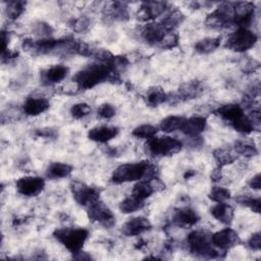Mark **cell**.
I'll list each match as a JSON object with an SVG mask.
<instances>
[{
	"mask_svg": "<svg viewBox=\"0 0 261 261\" xmlns=\"http://www.w3.org/2000/svg\"><path fill=\"white\" fill-rule=\"evenodd\" d=\"M117 79L111 67L104 62H95L87 65L79 70L74 76L73 82L81 90H89L105 81H113Z\"/></svg>",
	"mask_w": 261,
	"mask_h": 261,
	"instance_id": "obj_1",
	"label": "cell"
},
{
	"mask_svg": "<svg viewBox=\"0 0 261 261\" xmlns=\"http://www.w3.org/2000/svg\"><path fill=\"white\" fill-rule=\"evenodd\" d=\"M158 172L149 161L143 160L136 163H125L116 167L111 175L113 184H124L141 179H153L158 177Z\"/></svg>",
	"mask_w": 261,
	"mask_h": 261,
	"instance_id": "obj_2",
	"label": "cell"
},
{
	"mask_svg": "<svg viewBox=\"0 0 261 261\" xmlns=\"http://www.w3.org/2000/svg\"><path fill=\"white\" fill-rule=\"evenodd\" d=\"M211 236L212 233L204 229H196L191 231L187 238V245L191 254L196 257L206 259L221 257V250L213 246Z\"/></svg>",
	"mask_w": 261,
	"mask_h": 261,
	"instance_id": "obj_3",
	"label": "cell"
},
{
	"mask_svg": "<svg viewBox=\"0 0 261 261\" xmlns=\"http://www.w3.org/2000/svg\"><path fill=\"white\" fill-rule=\"evenodd\" d=\"M53 236L71 254H74L83 249L89 231L83 227H62L55 229Z\"/></svg>",
	"mask_w": 261,
	"mask_h": 261,
	"instance_id": "obj_4",
	"label": "cell"
},
{
	"mask_svg": "<svg viewBox=\"0 0 261 261\" xmlns=\"http://www.w3.org/2000/svg\"><path fill=\"white\" fill-rule=\"evenodd\" d=\"M182 144L175 138L169 136L153 137L147 140L146 151L155 157L172 156L179 152Z\"/></svg>",
	"mask_w": 261,
	"mask_h": 261,
	"instance_id": "obj_5",
	"label": "cell"
},
{
	"mask_svg": "<svg viewBox=\"0 0 261 261\" xmlns=\"http://www.w3.org/2000/svg\"><path fill=\"white\" fill-rule=\"evenodd\" d=\"M205 24L213 30H222L234 25V2L221 3L207 16Z\"/></svg>",
	"mask_w": 261,
	"mask_h": 261,
	"instance_id": "obj_6",
	"label": "cell"
},
{
	"mask_svg": "<svg viewBox=\"0 0 261 261\" xmlns=\"http://www.w3.org/2000/svg\"><path fill=\"white\" fill-rule=\"evenodd\" d=\"M256 42V34L248 29L239 28L228 36L225 41V47L234 52H245L254 47Z\"/></svg>",
	"mask_w": 261,
	"mask_h": 261,
	"instance_id": "obj_7",
	"label": "cell"
},
{
	"mask_svg": "<svg viewBox=\"0 0 261 261\" xmlns=\"http://www.w3.org/2000/svg\"><path fill=\"white\" fill-rule=\"evenodd\" d=\"M70 191L75 202L85 207H89L100 200V191L97 188L77 180L70 184Z\"/></svg>",
	"mask_w": 261,
	"mask_h": 261,
	"instance_id": "obj_8",
	"label": "cell"
},
{
	"mask_svg": "<svg viewBox=\"0 0 261 261\" xmlns=\"http://www.w3.org/2000/svg\"><path fill=\"white\" fill-rule=\"evenodd\" d=\"M59 46V40L53 38H41L38 40L24 39L22 49L31 55H46L56 52Z\"/></svg>",
	"mask_w": 261,
	"mask_h": 261,
	"instance_id": "obj_9",
	"label": "cell"
},
{
	"mask_svg": "<svg viewBox=\"0 0 261 261\" xmlns=\"http://www.w3.org/2000/svg\"><path fill=\"white\" fill-rule=\"evenodd\" d=\"M88 217L91 221L110 228L115 224V216L112 211L100 200L88 207Z\"/></svg>",
	"mask_w": 261,
	"mask_h": 261,
	"instance_id": "obj_10",
	"label": "cell"
},
{
	"mask_svg": "<svg viewBox=\"0 0 261 261\" xmlns=\"http://www.w3.org/2000/svg\"><path fill=\"white\" fill-rule=\"evenodd\" d=\"M45 188V180L40 176H22L16 181L17 192L25 197H36Z\"/></svg>",
	"mask_w": 261,
	"mask_h": 261,
	"instance_id": "obj_11",
	"label": "cell"
},
{
	"mask_svg": "<svg viewBox=\"0 0 261 261\" xmlns=\"http://www.w3.org/2000/svg\"><path fill=\"white\" fill-rule=\"evenodd\" d=\"M213 246L221 251H226L240 243V237L232 228L226 227L211 236Z\"/></svg>",
	"mask_w": 261,
	"mask_h": 261,
	"instance_id": "obj_12",
	"label": "cell"
},
{
	"mask_svg": "<svg viewBox=\"0 0 261 261\" xmlns=\"http://www.w3.org/2000/svg\"><path fill=\"white\" fill-rule=\"evenodd\" d=\"M255 14V5L252 2H234V25L248 29Z\"/></svg>",
	"mask_w": 261,
	"mask_h": 261,
	"instance_id": "obj_13",
	"label": "cell"
},
{
	"mask_svg": "<svg viewBox=\"0 0 261 261\" xmlns=\"http://www.w3.org/2000/svg\"><path fill=\"white\" fill-rule=\"evenodd\" d=\"M168 31L160 22H148L141 31V38L149 45H160Z\"/></svg>",
	"mask_w": 261,
	"mask_h": 261,
	"instance_id": "obj_14",
	"label": "cell"
},
{
	"mask_svg": "<svg viewBox=\"0 0 261 261\" xmlns=\"http://www.w3.org/2000/svg\"><path fill=\"white\" fill-rule=\"evenodd\" d=\"M69 68L64 64H55L41 71V82L46 86H51L62 82L68 74Z\"/></svg>",
	"mask_w": 261,
	"mask_h": 261,
	"instance_id": "obj_15",
	"label": "cell"
},
{
	"mask_svg": "<svg viewBox=\"0 0 261 261\" xmlns=\"http://www.w3.org/2000/svg\"><path fill=\"white\" fill-rule=\"evenodd\" d=\"M167 9V3L163 1H146L141 4L139 17L144 21H150L160 16Z\"/></svg>",
	"mask_w": 261,
	"mask_h": 261,
	"instance_id": "obj_16",
	"label": "cell"
},
{
	"mask_svg": "<svg viewBox=\"0 0 261 261\" xmlns=\"http://www.w3.org/2000/svg\"><path fill=\"white\" fill-rule=\"evenodd\" d=\"M152 227L148 218L143 216H137L128 219L121 227L123 234L128 237L140 236L145 231H148Z\"/></svg>",
	"mask_w": 261,
	"mask_h": 261,
	"instance_id": "obj_17",
	"label": "cell"
},
{
	"mask_svg": "<svg viewBox=\"0 0 261 261\" xmlns=\"http://www.w3.org/2000/svg\"><path fill=\"white\" fill-rule=\"evenodd\" d=\"M200 220L199 214L190 207H181L174 211L172 222L179 227H190Z\"/></svg>",
	"mask_w": 261,
	"mask_h": 261,
	"instance_id": "obj_18",
	"label": "cell"
},
{
	"mask_svg": "<svg viewBox=\"0 0 261 261\" xmlns=\"http://www.w3.org/2000/svg\"><path fill=\"white\" fill-rule=\"evenodd\" d=\"M49 107L50 102L48 99L44 97H29L22 105V110L29 116H38L47 111Z\"/></svg>",
	"mask_w": 261,
	"mask_h": 261,
	"instance_id": "obj_19",
	"label": "cell"
},
{
	"mask_svg": "<svg viewBox=\"0 0 261 261\" xmlns=\"http://www.w3.org/2000/svg\"><path fill=\"white\" fill-rule=\"evenodd\" d=\"M118 128L110 125H100L88 132V138L97 143H107L118 135Z\"/></svg>",
	"mask_w": 261,
	"mask_h": 261,
	"instance_id": "obj_20",
	"label": "cell"
},
{
	"mask_svg": "<svg viewBox=\"0 0 261 261\" xmlns=\"http://www.w3.org/2000/svg\"><path fill=\"white\" fill-rule=\"evenodd\" d=\"M156 178L138 180V182L133 188L132 196L139 200L145 201L147 198H149L153 193L157 191L158 188L156 184Z\"/></svg>",
	"mask_w": 261,
	"mask_h": 261,
	"instance_id": "obj_21",
	"label": "cell"
},
{
	"mask_svg": "<svg viewBox=\"0 0 261 261\" xmlns=\"http://www.w3.org/2000/svg\"><path fill=\"white\" fill-rule=\"evenodd\" d=\"M214 113L221 119L228 121L229 123H232L233 121H236L244 115V109L240 104L229 103L219 106L217 109L214 110Z\"/></svg>",
	"mask_w": 261,
	"mask_h": 261,
	"instance_id": "obj_22",
	"label": "cell"
},
{
	"mask_svg": "<svg viewBox=\"0 0 261 261\" xmlns=\"http://www.w3.org/2000/svg\"><path fill=\"white\" fill-rule=\"evenodd\" d=\"M207 120L204 116H192L186 118L180 130L189 137H196L205 130Z\"/></svg>",
	"mask_w": 261,
	"mask_h": 261,
	"instance_id": "obj_23",
	"label": "cell"
},
{
	"mask_svg": "<svg viewBox=\"0 0 261 261\" xmlns=\"http://www.w3.org/2000/svg\"><path fill=\"white\" fill-rule=\"evenodd\" d=\"M204 91L203 84L199 81H190L184 83L178 88V95L177 97L182 100H191L199 97Z\"/></svg>",
	"mask_w": 261,
	"mask_h": 261,
	"instance_id": "obj_24",
	"label": "cell"
},
{
	"mask_svg": "<svg viewBox=\"0 0 261 261\" xmlns=\"http://www.w3.org/2000/svg\"><path fill=\"white\" fill-rule=\"evenodd\" d=\"M210 213L223 224H230L233 219V209L226 203H217L210 209Z\"/></svg>",
	"mask_w": 261,
	"mask_h": 261,
	"instance_id": "obj_25",
	"label": "cell"
},
{
	"mask_svg": "<svg viewBox=\"0 0 261 261\" xmlns=\"http://www.w3.org/2000/svg\"><path fill=\"white\" fill-rule=\"evenodd\" d=\"M72 171V166L63 162H53L46 170V175L49 178L57 179L67 177Z\"/></svg>",
	"mask_w": 261,
	"mask_h": 261,
	"instance_id": "obj_26",
	"label": "cell"
},
{
	"mask_svg": "<svg viewBox=\"0 0 261 261\" xmlns=\"http://www.w3.org/2000/svg\"><path fill=\"white\" fill-rule=\"evenodd\" d=\"M107 15L112 20L124 21L129 18L128 7L124 2H113L107 10Z\"/></svg>",
	"mask_w": 261,
	"mask_h": 261,
	"instance_id": "obj_27",
	"label": "cell"
},
{
	"mask_svg": "<svg viewBox=\"0 0 261 261\" xmlns=\"http://www.w3.org/2000/svg\"><path fill=\"white\" fill-rule=\"evenodd\" d=\"M185 19V15L178 9H172L162 18L160 23L164 27V29L168 32L174 31Z\"/></svg>",
	"mask_w": 261,
	"mask_h": 261,
	"instance_id": "obj_28",
	"label": "cell"
},
{
	"mask_svg": "<svg viewBox=\"0 0 261 261\" xmlns=\"http://www.w3.org/2000/svg\"><path fill=\"white\" fill-rule=\"evenodd\" d=\"M220 42H221L220 37L204 38L195 44L194 49L199 54H209L214 52L220 46Z\"/></svg>",
	"mask_w": 261,
	"mask_h": 261,
	"instance_id": "obj_29",
	"label": "cell"
},
{
	"mask_svg": "<svg viewBox=\"0 0 261 261\" xmlns=\"http://www.w3.org/2000/svg\"><path fill=\"white\" fill-rule=\"evenodd\" d=\"M147 103L150 106L156 107L168 101V95L161 87H152L147 91L146 94Z\"/></svg>",
	"mask_w": 261,
	"mask_h": 261,
	"instance_id": "obj_30",
	"label": "cell"
},
{
	"mask_svg": "<svg viewBox=\"0 0 261 261\" xmlns=\"http://www.w3.org/2000/svg\"><path fill=\"white\" fill-rule=\"evenodd\" d=\"M186 118L178 115H169L163 118L160 122V129L164 133H172L178 129H181V126L185 122Z\"/></svg>",
	"mask_w": 261,
	"mask_h": 261,
	"instance_id": "obj_31",
	"label": "cell"
},
{
	"mask_svg": "<svg viewBox=\"0 0 261 261\" xmlns=\"http://www.w3.org/2000/svg\"><path fill=\"white\" fill-rule=\"evenodd\" d=\"M213 157L219 166L231 164L236 161L237 155L227 148H217L213 151Z\"/></svg>",
	"mask_w": 261,
	"mask_h": 261,
	"instance_id": "obj_32",
	"label": "cell"
},
{
	"mask_svg": "<svg viewBox=\"0 0 261 261\" xmlns=\"http://www.w3.org/2000/svg\"><path fill=\"white\" fill-rule=\"evenodd\" d=\"M27 3L23 1H8L5 4V14L9 19H17L25 9Z\"/></svg>",
	"mask_w": 261,
	"mask_h": 261,
	"instance_id": "obj_33",
	"label": "cell"
},
{
	"mask_svg": "<svg viewBox=\"0 0 261 261\" xmlns=\"http://www.w3.org/2000/svg\"><path fill=\"white\" fill-rule=\"evenodd\" d=\"M234 151L236 153L245 157H253L258 153V150L255 144L248 140L237 141L234 143Z\"/></svg>",
	"mask_w": 261,
	"mask_h": 261,
	"instance_id": "obj_34",
	"label": "cell"
},
{
	"mask_svg": "<svg viewBox=\"0 0 261 261\" xmlns=\"http://www.w3.org/2000/svg\"><path fill=\"white\" fill-rule=\"evenodd\" d=\"M145 205V202L142 200H139L133 196H129L125 199H123L120 203H119V210L122 213L128 214V213H133L136 212L138 210H141Z\"/></svg>",
	"mask_w": 261,
	"mask_h": 261,
	"instance_id": "obj_35",
	"label": "cell"
},
{
	"mask_svg": "<svg viewBox=\"0 0 261 261\" xmlns=\"http://www.w3.org/2000/svg\"><path fill=\"white\" fill-rule=\"evenodd\" d=\"M231 126L239 133H242V134H245V135H248V134H251L253 133L256 128L255 124L253 123V121L250 119V117L247 115L245 116V114L240 117L239 119H237L236 121H233L232 123H230Z\"/></svg>",
	"mask_w": 261,
	"mask_h": 261,
	"instance_id": "obj_36",
	"label": "cell"
},
{
	"mask_svg": "<svg viewBox=\"0 0 261 261\" xmlns=\"http://www.w3.org/2000/svg\"><path fill=\"white\" fill-rule=\"evenodd\" d=\"M230 196L231 194L228 189L217 186L213 187L208 194L209 199L215 203H225L227 200L230 199Z\"/></svg>",
	"mask_w": 261,
	"mask_h": 261,
	"instance_id": "obj_37",
	"label": "cell"
},
{
	"mask_svg": "<svg viewBox=\"0 0 261 261\" xmlns=\"http://www.w3.org/2000/svg\"><path fill=\"white\" fill-rule=\"evenodd\" d=\"M236 200L241 205L248 207L251 211L255 213H260L261 201L259 198H253V197H250L249 195H240Z\"/></svg>",
	"mask_w": 261,
	"mask_h": 261,
	"instance_id": "obj_38",
	"label": "cell"
},
{
	"mask_svg": "<svg viewBox=\"0 0 261 261\" xmlns=\"http://www.w3.org/2000/svg\"><path fill=\"white\" fill-rule=\"evenodd\" d=\"M132 134H133V136H135L137 138L149 140L156 136L157 127L152 124H141V125L137 126L136 128H134Z\"/></svg>",
	"mask_w": 261,
	"mask_h": 261,
	"instance_id": "obj_39",
	"label": "cell"
},
{
	"mask_svg": "<svg viewBox=\"0 0 261 261\" xmlns=\"http://www.w3.org/2000/svg\"><path fill=\"white\" fill-rule=\"evenodd\" d=\"M91 113V107L89 104L81 102L71 106L70 114L75 119H82Z\"/></svg>",
	"mask_w": 261,
	"mask_h": 261,
	"instance_id": "obj_40",
	"label": "cell"
},
{
	"mask_svg": "<svg viewBox=\"0 0 261 261\" xmlns=\"http://www.w3.org/2000/svg\"><path fill=\"white\" fill-rule=\"evenodd\" d=\"M178 41H179L178 35L173 31H170V32H167L164 39L160 43L159 47L162 49H172L178 45Z\"/></svg>",
	"mask_w": 261,
	"mask_h": 261,
	"instance_id": "obj_41",
	"label": "cell"
},
{
	"mask_svg": "<svg viewBox=\"0 0 261 261\" xmlns=\"http://www.w3.org/2000/svg\"><path fill=\"white\" fill-rule=\"evenodd\" d=\"M33 31L36 35L41 36V38H48L49 35L52 34L53 29L50 24H48L47 22L44 21H38L36 23H34L33 25Z\"/></svg>",
	"mask_w": 261,
	"mask_h": 261,
	"instance_id": "obj_42",
	"label": "cell"
},
{
	"mask_svg": "<svg viewBox=\"0 0 261 261\" xmlns=\"http://www.w3.org/2000/svg\"><path fill=\"white\" fill-rule=\"evenodd\" d=\"M115 113H116L115 107L109 103H103L97 109V114L101 118H105V119L112 118L115 115Z\"/></svg>",
	"mask_w": 261,
	"mask_h": 261,
	"instance_id": "obj_43",
	"label": "cell"
},
{
	"mask_svg": "<svg viewBox=\"0 0 261 261\" xmlns=\"http://www.w3.org/2000/svg\"><path fill=\"white\" fill-rule=\"evenodd\" d=\"M90 27H91V19L86 16H82L72 21V29L77 33L87 32L90 29Z\"/></svg>",
	"mask_w": 261,
	"mask_h": 261,
	"instance_id": "obj_44",
	"label": "cell"
},
{
	"mask_svg": "<svg viewBox=\"0 0 261 261\" xmlns=\"http://www.w3.org/2000/svg\"><path fill=\"white\" fill-rule=\"evenodd\" d=\"M248 247L251 250L259 251L261 248V233L259 231L253 233L248 240Z\"/></svg>",
	"mask_w": 261,
	"mask_h": 261,
	"instance_id": "obj_45",
	"label": "cell"
},
{
	"mask_svg": "<svg viewBox=\"0 0 261 261\" xmlns=\"http://www.w3.org/2000/svg\"><path fill=\"white\" fill-rule=\"evenodd\" d=\"M35 135L37 137H40V138H45V139H54L56 137V132L52 128H40V129H37Z\"/></svg>",
	"mask_w": 261,
	"mask_h": 261,
	"instance_id": "obj_46",
	"label": "cell"
},
{
	"mask_svg": "<svg viewBox=\"0 0 261 261\" xmlns=\"http://www.w3.org/2000/svg\"><path fill=\"white\" fill-rule=\"evenodd\" d=\"M1 53L8 50V43H9V33L6 31L1 32Z\"/></svg>",
	"mask_w": 261,
	"mask_h": 261,
	"instance_id": "obj_47",
	"label": "cell"
},
{
	"mask_svg": "<svg viewBox=\"0 0 261 261\" xmlns=\"http://www.w3.org/2000/svg\"><path fill=\"white\" fill-rule=\"evenodd\" d=\"M249 186L250 188H252L253 190H259L261 188V176L260 173H257L256 175H254L250 181H249Z\"/></svg>",
	"mask_w": 261,
	"mask_h": 261,
	"instance_id": "obj_48",
	"label": "cell"
},
{
	"mask_svg": "<svg viewBox=\"0 0 261 261\" xmlns=\"http://www.w3.org/2000/svg\"><path fill=\"white\" fill-rule=\"evenodd\" d=\"M259 63L256 62L255 60H249L245 62V65H243V70L244 71H254L256 68H258Z\"/></svg>",
	"mask_w": 261,
	"mask_h": 261,
	"instance_id": "obj_49",
	"label": "cell"
},
{
	"mask_svg": "<svg viewBox=\"0 0 261 261\" xmlns=\"http://www.w3.org/2000/svg\"><path fill=\"white\" fill-rule=\"evenodd\" d=\"M210 177H211V180L217 182V181H220L221 178H222V172H221V169L220 167H217L215 169L212 170L211 174H210Z\"/></svg>",
	"mask_w": 261,
	"mask_h": 261,
	"instance_id": "obj_50",
	"label": "cell"
},
{
	"mask_svg": "<svg viewBox=\"0 0 261 261\" xmlns=\"http://www.w3.org/2000/svg\"><path fill=\"white\" fill-rule=\"evenodd\" d=\"M72 258L76 259V260H90V259H92L91 255H89L86 252H83L82 250L76 252V253H74V254H72Z\"/></svg>",
	"mask_w": 261,
	"mask_h": 261,
	"instance_id": "obj_51",
	"label": "cell"
}]
</instances>
